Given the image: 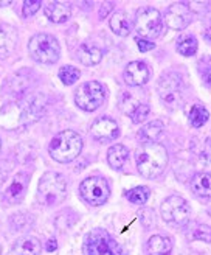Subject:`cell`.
<instances>
[{
	"mask_svg": "<svg viewBox=\"0 0 211 255\" xmlns=\"http://www.w3.org/2000/svg\"><path fill=\"white\" fill-rule=\"evenodd\" d=\"M137 45H139V50H140V52H143V53L151 52V50L155 48V44L152 41L141 39V37H137Z\"/></svg>",
	"mask_w": 211,
	"mask_h": 255,
	"instance_id": "d6a6232c",
	"label": "cell"
},
{
	"mask_svg": "<svg viewBox=\"0 0 211 255\" xmlns=\"http://www.w3.org/2000/svg\"><path fill=\"white\" fill-rule=\"evenodd\" d=\"M191 191L202 199L211 198V174L210 173H197L191 181Z\"/></svg>",
	"mask_w": 211,
	"mask_h": 255,
	"instance_id": "ac0fdd59",
	"label": "cell"
},
{
	"mask_svg": "<svg viewBox=\"0 0 211 255\" xmlns=\"http://www.w3.org/2000/svg\"><path fill=\"white\" fill-rule=\"evenodd\" d=\"M149 112H151V108H149L146 103H140L137 106V109L131 114V119L135 125H140L149 117Z\"/></svg>",
	"mask_w": 211,
	"mask_h": 255,
	"instance_id": "f546056e",
	"label": "cell"
},
{
	"mask_svg": "<svg viewBox=\"0 0 211 255\" xmlns=\"http://www.w3.org/2000/svg\"><path fill=\"white\" fill-rule=\"evenodd\" d=\"M45 17L53 23H64L71 16V8L64 2H48L44 8Z\"/></svg>",
	"mask_w": 211,
	"mask_h": 255,
	"instance_id": "9a60e30c",
	"label": "cell"
},
{
	"mask_svg": "<svg viewBox=\"0 0 211 255\" xmlns=\"http://www.w3.org/2000/svg\"><path fill=\"white\" fill-rule=\"evenodd\" d=\"M128 199L135 204V206H143V204H146L147 198H149V188L147 187H134L128 191Z\"/></svg>",
	"mask_w": 211,
	"mask_h": 255,
	"instance_id": "4316f807",
	"label": "cell"
},
{
	"mask_svg": "<svg viewBox=\"0 0 211 255\" xmlns=\"http://www.w3.org/2000/svg\"><path fill=\"white\" fill-rule=\"evenodd\" d=\"M137 168L143 177L152 179L165 171L168 165V149L155 142V143H143L135 152Z\"/></svg>",
	"mask_w": 211,
	"mask_h": 255,
	"instance_id": "6da1fadb",
	"label": "cell"
},
{
	"mask_svg": "<svg viewBox=\"0 0 211 255\" xmlns=\"http://www.w3.org/2000/svg\"><path fill=\"white\" fill-rule=\"evenodd\" d=\"M67 181L61 173L47 171L37 184V201L47 207L58 206L67 198Z\"/></svg>",
	"mask_w": 211,
	"mask_h": 255,
	"instance_id": "7a4b0ae2",
	"label": "cell"
},
{
	"mask_svg": "<svg viewBox=\"0 0 211 255\" xmlns=\"http://www.w3.org/2000/svg\"><path fill=\"white\" fill-rule=\"evenodd\" d=\"M109 27L117 36L126 37L131 33L132 23H131V19H129V16L126 14V12H124V11H117V12L112 14V17L109 20Z\"/></svg>",
	"mask_w": 211,
	"mask_h": 255,
	"instance_id": "d6986e66",
	"label": "cell"
},
{
	"mask_svg": "<svg viewBox=\"0 0 211 255\" xmlns=\"http://www.w3.org/2000/svg\"><path fill=\"white\" fill-rule=\"evenodd\" d=\"M78 59L84 66H96L103 59V52L96 45L84 42L78 48Z\"/></svg>",
	"mask_w": 211,
	"mask_h": 255,
	"instance_id": "e0dca14e",
	"label": "cell"
},
{
	"mask_svg": "<svg viewBox=\"0 0 211 255\" xmlns=\"http://www.w3.org/2000/svg\"><path fill=\"white\" fill-rule=\"evenodd\" d=\"M118 105H120V109H121L124 114H126V116L131 117V114L137 109V106H139L140 103L135 100V97H132V95L128 94V92H124V94L121 95L120 101H118Z\"/></svg>",
	"mask_w": 211,
	"mask_h": 255,
	"instance_id": "83f0119b",
	"label": "cell"
},
{
	"mask_svg": "<svg viewBox=\"0 0 211 255\" xmlns=\"http://www.w3.org/2000/svg\"><path fill=\"white\" fill-rule=\"evenodd\" d=\"M12 252L14 255H41L42 243L34 237H25L14 245Z\"/></svg>",
	"mask_w": 211,
	"mask_h": 255,
	"instance_id": "ffe728a7",
	"label": "cell"
},
{
	"mask_svg": "<svg viewBox=\"0 0 211 255\" xmlns=\"http://www.w3.org/2000/svg\"><path fill=\"white\" fill-rule=\"evenodd\" d=\"M157 92L163 105L169 109H177L185 101V86L182 78L174 72L165 73L157 83Z\"/></svg>",
	"mask_w": 211,
	"mask_h": 255,
	"instance_id": "5b68a950",
	"label": "cell"
},
{
	"mask_svg": "<svg viewBox=\"0 0 211 255\" xmlns=\"http://www.w3.org/2000/svg\"><path fill=\"white\" fill-rule=\"evenodd\" d=\"M163 131H165V125L160 120H154L144 125L140 129L139 135L143 140V143H155L158 142V138L163 135Z\"/></svg>",
	"mask_w": 211,
	"mask_h": 255,
	"instance_id": "7402d4cb",
	"label": "cell"
},
{
	"mask_svg": "<svg viewBox=\"0 0 211 255\" xmlns=\"http://www.w3.org/2000/svg\"><path fill=\"white\" fill-rule=\"evenodd\" d=\"M41 6H42L41 0H25L23 6H22V16L23 17H30V16L36 14Z\"/></svg>",
	"mask_w": 211,
	"mask_h": 255,
	"instance_id": "1f68e13d",
	"label": "cell"
},
{
	"mask_svg": "<svg viewBox=\"0 0 211 255\" xmlns=\"http://www.w3.org/2000/svg\"><path fill=\"white\" fill-rule=\"evenodd\" d=\"M112 9V3L107 2V3H103L101 5V11H99V19H104L107 14H109V11Z\"/></svg>",
	"mask_w": 211,
	"mask_h": 255,
	"instance_id": "836d02e7",
	"label": "cell"
},
{
	"mask_svg": "<svg viewBox=\"0 0 211 255\" xmlns=\"http://www.w3.org/2000/svg\"><path fill=\"white\" fill-rule=\"evenodd\" d=\"M166 25L174 31H182L193 22V11L188 3H174L166 11Z\"/></svg>",
	"mask_w": 211,
	"mask_h": 255,
	"instance_id": "8fae6325",
	"label": "cell"
},
{
	"mask_svg": "<svg viewBox=\"0 0 211 255\" xmlns=\"http://www.w3.org/2000/svg\"><path fill=\"white\" fill-rule=\"evenodd\" d=\"M107 91L106 87L98 81H87L74 92V103L85 112H93L101 108L106 101Z\"/></svg>",
	"mask_w": 211,
	"mask_h": 255,
	"instance_id": "52a82bcc",
	"label": "cell"
},
{
	"mask_svg": "<svg viewBox=\"0 0 211 255\" xmlns=\"http://www.w3.org/2000/svg\"><path fill=\"white\" fill-rule=\"evenodd\" d=\"M172 243L163 235H152L146 243V255H171Z\"/></svg>",
	"mask_w": 211,
	"mask_h": 255,
	"instance_id": "2e32d148",
	"label": "cell"
},
{
	"mask_svg": "<svg viewBox=\"0 0 211 255\" xmlns=\"http://www.w3.org/2000/svg\"><path fill=\"white\" fill-rule=\"evenodd\" d=\"M149 67L143 61H132L124 69V81L131 87H140L149 81Z\"/></svg>",
	"mask_w": 211,
	"mask_h": 255,
	"instance_id": "5bb4252c",
	"label": "cell"
},
{
	"mask_svg": "<svg viewBox=\"0 0 211 255\" xmlns=\"http://www.w3.org/2000/svg\"><path fill=\"white\" fill-rule=\"evenodd\" d=\"M199 73L207 87H211V56L204 58L199 62Z\"/></svg>",
	"mask_w": 211,
	"mask_h": 255,
	"instance_id": "f1b7e54d",
	"label": "cell"
},
{
	"mask_svg": "<svg viewBox=\"0 0 211 255\" xmlns=\"http://www.w3.org/2000/svg\"><path fill=\"white\" fill-rule=\"evenodd\" d=\"M90 134L95 140L101 143H107L120 135L118 123L110 117H99L90 126Z\"/></svg>",
	"mask_w": 211,
	"mask_h": 255,
	"instance_id": "7c38bea8",
	"label": "cell"
},
{
	"mask_svg": "<svg viewBox=\"0 0 211 255\" xmlns=\"http://www.w3.org/2000/svg\"><path fill=\"white\" fill-rule=\"evenodd\" d=\"M163 22H161L160 11L152 6H143L137 11L135 16V31L141 39H155L160 36Z\"/></svg>",
	"mask_w": 211,
	"mask_h": 255,
	"instance_id": "ba28073f",
	"label": "cell"
},
{
	"mask_svg": "<svg viewBox=\"0 0 211 255\" xmlns=\"http://www.w3.org/2000/svg\"><path fill=\"white\" fill-rule=\"evenodd\" d=\"M188 238L193 241L211 243V227L207 224H194L188 231Z\"/></svg>",
	"mask_w": 211,
	"mask_h": 255,
	"instance_id": "cb8c5ba5",
	"label": "cell"
},
{
	"mask_svg": "<svg viewBox=\"0 0 211 255\" xmlns=\"http://www.w3.org/2000/svg\"><path fill=\"white\" fill-rule=\"evenodd\" d=\"M208 119H210V112L202 105H194L190 109L188 120L193 128H202L208 122Z\"/></svg>",
	"mask_w": 211,
	"mask_h": 255,
	"instance_id": "603a6c76",
	"label": "cell"
},
{
	"mask_svg": "<svg viewBox=\"0 0 211 255\" xmlns=\"http://www.w3.org/2000/svg\"><path fill=\"white\" fill-rule=\"evenodd\" d=\"M204 39H205V41H207V42L211 45V28H208V30L204 33Z\"/></svg>",
	"mask_w": 211,
	"mask_h": 255,
	"instance_id": "d590c367",
	"label": "cell"
},
{
	"mask_svg": "<svg viewBox=\"0 0 211 255\" xmlns=\"http://www.w3.org/2000/svg\"><path fill=\"white\" fill-rule=\"evenodd\" d=\"M160 213H161V218H163L168 224L176 226V227L186 226L191 220L190 204L186 202V199H183L182 196H177V195H171L161 202Z\"/></svg>",
	"mask_w": 211,
	"mask_h": 255,
	"instance_id": "8992f818",
	"label": "cell"
},
{
	"mask_svg": "<svg viewBox=\"0 0 211 255\" xmlns=\"http://www.w3.org/2000/svg\"><path fill=\"white\" fill-rule=\"evenodd\" d=\"M45 249H47L48 252H53V251H56V249H58V245H56V241H55V240H50L48 243L45 245Z\"/></svg>",
	"mask_w": 211,
	"mask_h": 255,
	"instance_id": "e575fe53",
	"label": "cell"
},
{
	"mask_svg": "<svg viewBox=\"0 0 211 255\" xmlns=\"http://www.w3.org/2000/svg\"><path fill=\"white\" fill-rule=\"evenodd\" d=\"M0 148H2V142H0Z\"/></svg>",
	"mask_w": 211,
	"mask_h": 255,
	"instance_id": "f35d334b",
	"label": "cell"
},
{
	"mask_svg": "<svg viewBox=\"0 0 211 255\" xmlns=\"http://www.w3.org/2000/svg\"><path fill=\"white\" fill-rule=\"evenodd\" d=\"M8 5H11L9 0H6V2H0V6H8Z\"/></svg>",
	"mask_w": 211,
	"mask_h": 255,
	"instance_id": "8d00e7d4",
	"label": "cell"
},
{
	"mask_svg": "<svg viewBox=\"0 0 211 255\" xmlns=\"http://www.w3.org/2000/svg\"><path fill=\"white\" fill-rule=\"evenodd\" d=\"M58 76H59V80L62 81V84L71 86L81 78V72H79V69L73 67V66H64V67L59 69Z\"/></svg>",
	"mask_w": 211,
	"mask_h": 255,
	"instance_id": "484cf974",
	"label": "cell"
},
{
	"mask_svg": "<svg viewBox=\"0 0 211 255\" xmlns=\"http://www.w3.org/2000/svg\"><path fill=\"white\" fill-rule=\"evenodd\" d=\"M0 255H2V248H0Z\"/></svg>",
	"mask_w": 211,
	"mask_h": 255,
	"instance_id": "74e56055",
	"label": "cell"
},
{
	"mask_svg": "<svg viewBox=\"0 0 211 255\" xmlns=\"http://www.w3.org/2000/svg\"><path fill=\"white\" fill-rule=\"evenodd\" d=\"M28 184H30V174L28 173H23V171H19L17 174L12 176V179L9 181L8 187L5 188V201L8 204H19L25 193H27V188H28Z\"/></svg>",
	"mask_w": 211,
	"mask_h": 255,
	"instance_id": "4fadbf2b",
	"label": "cell"
},
{
	"mask_svg": "<svg viewBox=\"0 0 211 255\" xmlns=\"http://www.w3.org/2000/svg\"><path fill=\"white\" fill-rule=\"evenodd\" d=\"M79 195L89 206H93V207L103 206L110 196L109 182H107V179H104V177L90 176L81 182Z\"/></svg>",
	"mask_w": 211,
	"mask_h": 255,
	"instance_id": "9c48e42d",
	"label": "cell"
},
{
	"mask_svg": "<svg viewBox=\"0 0 211 255\" xmlns=\"http://www.w3.org/2000/svg\"><path fill=\"white\" fill-rule=\"evenodd\" d=\"M8 45H14V33L8 31L5 27H0V53L8 52Z\"/></svg>",
	"mask_w": 211,
	"mask_h": 255,
	"instance_id": "4dcf8cb0",
	"label": "cell"
},
{
	"mask_svg": "<svg viewBox=\"0 0 211 255\" xmlns=\"http://www.w3.org/2000/svg\"><path fill=\"white\" fill-rule=\"evenodd\" d=\"M87 255H123L117 241L104 229H93L85 238Z\"/></svg>",
	"mask_w": 211,
	"mask_h": 255,
	"instance_id": "30bf717a",
	"label": "cell"
},
{
	"mask_svg": "<svg viewBox=\"0 0 211 255\" xmlns=\"http://www.w3.org/2000/svg\"><path fill=\"white\" fill-rule=\"evenodd\" d=\"M82 138L74 131H61L56 134L48 146V152L56 162L69 163L76 159L82 151Z\"/></svg>",
	"mask_w": 211,
	"mask_h": 255,
	"instance_id": "3957f363",
	"label": "cell"
},
{
	"mask_svg": "<svg viewBox=\"0 0 211 255\" xmlns=\"http://www.w3.org/2000/svg\"><path fill=\"white\" fill-rule=\"evenodd\" d=\"M197 48H199V44H197V39L194 36H183L182 39L177 42V52L186 58L196 55Z\"/></svg>",
	"mask_w": 211,
	"mask_h": 255,
	"instance_id": "d4e9b609",
	"label": "cell"
},
{
	"mask_svg": "<svg viewBox=\"0 0 211 255\" xmlns=\"http://www.w3.org/2000/svg\"><path fill=\"white\" fill-rule=\"evenodd\" d=\"M28 52L36 62L55 64L61 56V47L55 36L47 33H37L28 42Z\"/></svg>",
	"mask_w": 211,
	"mask_h": 255,
	"instance_id": "277c9868",
	"label": "cell"
},
{
	"mask_svg": "<svg viewBox=\"0 0 211 255\" xmlns=\"http://www.w3.org/2000/svg\"><path fill=\"white\" fill-rule=\"evenodd\" d=\"M129 159V149L124 145H114L110 146L107 151V163L110 168L114 170H121L124 167V163Z\"/></svg>",
	"mask_w": 211,
	"mask_h": 255,
	"instance_id": "44dd1931",
	"label": "cell"
}]
</instances>
